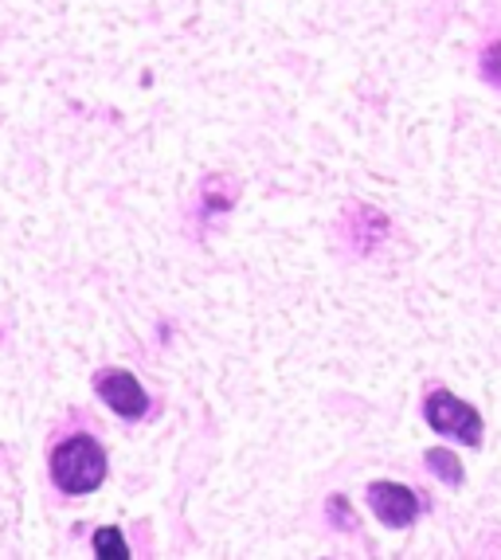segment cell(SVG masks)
Segmentation results:
<instances>
[{"instance_id": "1", "label": "cell", "mask_w": 501, "mask_h": 560, "mask_svg": "<svg viewBox=\"0 0 501 560\" xmlns=\"http://www.w3.org/2000/svg\"><path fill=\"white\" fill-rule=\"evenodd\" d=\"M106 470H110V463H106L103 443L91 435H67L51 451V482L71 498L94 494L106 482Z\"/></svg>"}, {"instance_id": "2", "label": "cell", "mask_w": 501, "mask_h": 560, "mask_svg": "<svg viewBox=\"0 0 501 560\" xmlns=\"http://www.w3.org/2000/svg\"><path fill=\"white\" fill-rule=\"evenodd\" d=\"M423 416H428V423L439 431V435H455V440L466 443V447H478V443H482V416H478L466 400H458L455 393H446V388L428 393Z\"/></svg>"}, {"instance_id": "3", "label": "cell", "mask_w": 501, "mask_h": 560, "mask_svg": "<svg viewBox=\"0 0 501 560\" xmlns=\"http://www.w3.org/2000/svg\"><path fill=\"white\" fill-rule=\"evenodd\" d=\"M94 393H98V400H103L114 416H121V420H130V423L141 420L149 411L145 384L133 373H126V369H98V373H94Z\"/></svg>"}, {"instance_id": "4", "label": "cell", "mask_w": 501, "mask_h": 560, "mask_svg": "<svg viewBox=\"0 0 501 560\" xmlns=\"http://www.w3.org/2000/svg\"><path fill=\"white\" fill-rule=\"evenodd\" d=\"M369 505H372V514L381 517L388 529H408V525L419 517L416 490H408V486H399V482H372Z\"/></svg>"}, {"instance_id": "5", "label": "cell", "mask_w": 501, "mask_h": 560, "mask_svg": "<svg viewBox=\"0 0 501 560\" xmlns=\"http://www.w3.org/2000/svg\"><path fill=\"white\" fill-rule=\"evenodd\" d=\"M361 220H364V228H349V235H353V247L361 255H369L376 243L388 235V220H384L381 212H372V208H361Z\"/></svg>"}, {"instance_id": "6", "label": "cell", "mask_w": 501, "mask_h": 560, "mask_svg": "<svg viewBox=\"0 0 501 560\" xmlns=\"http://www.w3.org/2000/svg\"><path fill=\"white\" fill-rule=\"evenodd\" d=\"M423 463H428V470L435 478H443L446 486H463V463L455 458V451H446V447H431L428 455H423Z\"/></svg>"}, {"instance_id": "7", "label": "cell", "mask_w": 501, "mask_h": 560, "mask_svg": "<svg viewBox=\"0 0 501 560\" xmlns=\"http://www.w3.org/2000/svg\"><path fill=\"white\" fill-rule=\"evenodd\" d=\"M94 557L98 560H130V545L121 537L118 525H103V529H94Z\"/></svg>"}, {"instance_id": "8", "label": "cell", "mask_w": 501, "mask_h": 560, "mask_svg": "<svg viewBox=\"0 0 501 560\" xmlns=\"http://www.w3.org/2000/svg\"><path fill=\"white\" fill-rule=\"evenodd\" d=\"M325 510H329V522L337 525V529H357V514H353V505H349V498L345 494H334L329 502H325Z\"/></svg>"}, {"instance_id": "9", "label": "cell", "mask_w": 501, "mask_h": 560, "mask_svg": "<svg viewBox=\"0 0 501 560\" xmlns=\"http://www.w3.org/2000/svg\"><path fill=\"white\" fill-rule=\"evenodd\" d=\"M482 75L501 91V39H493V44L482 51Z\"/></svg>"}]
</instances>
